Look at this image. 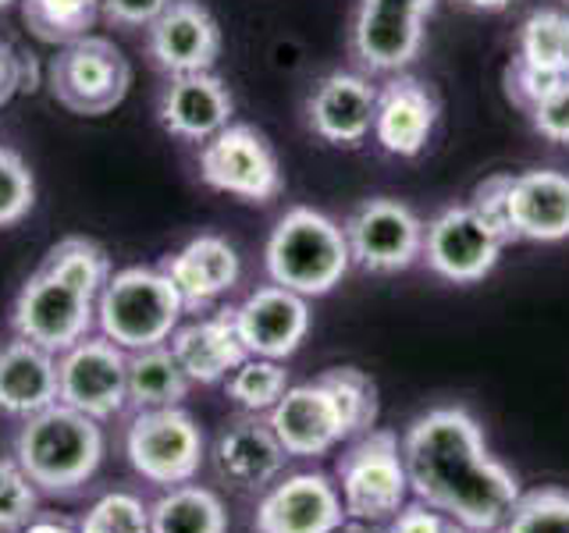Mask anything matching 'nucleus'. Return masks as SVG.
I'll list each match as a JSON object with an SVG mask.
<instances>
[{
  "label": "nucleus",
  "instance_id": "nucleus-1",
  "mask_svg": "<svg viewBox=\"0 0 569 533\" xmlns=\"http://www.w3.org/2000/svg\"><path fill=\"white\" fill-rule=\"evenodd\" d=\"M402 462L417 502L452 515L470 533H495L520 502V480L485 444L480 423L459 405L409 423Z\"/></svg>",
  "mask_w": 569,
  "mask_h": 533
},
{
  "label": "nucleus",
  "instance_id": "nucleus-2",
  "mask_svg": "<svg viewBox=\"0 0 569 533\" xmlns=\"http://www.w3.org/2000/svg\"><path fill=\"white\" fill-rule=\"evenodd\" d=\"M111 257L93 239L71 235L43 257L18 289L11 331L50 352H68L97 328V299L111 278Z\"/></svg>",
  "mask_w": 569,
  "mask_h": 533
},
{
  "label": "nucleus",
  "instance_id": "nucleus-3",
  "mask_svg": "<svg viewBox=\"0 0 569 533\" xmlns=\"http://www.w3.org/2000/svg\"><path fill=\"white\" fill-rule=\"evenodd\" d=\"M107 455L100 420L64 402L26 416L14 434V462L43 494H76L97 476Z\"/></svg>",
  "mask_w": 569,
  "mask_h": 533
},
{
  "label": "nucleus",
  "instance_id": "nucleus-4",
  "mask_svg": "<svg viewBox=\"0 0 569 533\" xmlns=\"http://www.w3.org/2000/svg\"><path fill=\"white\" fill-rule=\"evenodd\" d=\"M267 278L302 299L328 295L352 266L346 231L313 207L284 210L263 245Z\"/></svg>",
  "mask_w": 569,
  "mask_h": 533
},
{
  "label": "nucleus",
  "instance_id": "nucleus-5",
  "mask_svg": "<svg viewBox=\"0 0 569 533\" xmlns=\"http://www.w3.org/2000/svg\"><path fill=\"white\" fill-rule=\"evenodd\" d=\"M186 316V302L160 266L111 271L97 299V328L124 352L168 345Z\"/></svg>",
  "mask_w": 569,
  "mask_h": 533
},
{
  "label": "nucleus",
  "instance_id": "nucleus-6",
  "mask_svg": "<svg viewBox=\"0 0 569 533\" xmlns=\"http://www.w3.org/2000/svg\"><path fill=\"white\" fill-rule=\"evenodd\" d=\"M124 459L147 484H189L207 459V438L182 405L139 409L124 426Z\"/></svg>",
  "mask_w": 569,
  "mask_h": 533
},
{
  "label": "nucleus",
  "instance_id": "nucleus-7",
  "mask_svg": "<svg viewBox=\"0 0 569 533\" xmlns=\"http://www.w3.org/2000/svg\"><path fill=\"white\" fill-rule=\"evenodd\" d=\"M338 494L349 520L385 526L396 515L409 491L402 444L391 431H367L338 459Z\"/></svg>",
  "mask_w": 569,
  "mask_h": 533
},
{
  "label": "nucleus",
  "instance_id": "nucleus-8",
  "mask_svg": "<svg viewBox=\"0 0 569 533\" xmlns=\"http://www.w3.org/2000/svg\"><path fill=\"white\" fill-rule=\"evenodd\" d=\"M132 64L103 36H79L50 61V93L64 111L100 118L129 97Z\"/></svg>",
  "mask_w": 569,
  "mask_h": 533
},
{
  "label": "nucleus",
  "instance_id": "nucleus-9",
  "mask_svg": "<svg viewBox=\"0 0 569 533\" xmlns=\"http://www.w3.org/2000/svg\"><path fill=\"white\" fill-rule=\"evenodd\" d=\"M200 182L213 192L239 195L246 203H274L284 189V174L271 142L253 124L231 121L224 132L203 142Z\"/></svg>",
  "mask_w": 569,
  "mask_h": 533
},
{
  "label": "nucleus",
  "instance_id": "nucleus-10",
  "mask_svg": "<svg viewBox=\"0 0 569 533\" xmlns=\"http://www.w3.org/2000/svg\"><path fill=\"white\" fill-rule=\"evenodd\" d=\"M58 402L100 423L129 409V352L111 338L86 334L58 355Z\"/></svg>",
  "mask_w": 569,
  "mask_h": 533
},
{
  "label": "nucleus",
  "instance_id": "nucleus-11",
  "mask_svg": "<svg viewBox=\"0 0 569 533\" xmlns=\"http://www.w3.org/2000/svg\"><path fill=\"white\" fill-rule=\"evenodd\" d=\"M435 0H356L349 47L367 71H402L423 47V22Z\"/></svg>",
  "mask_w": 569,
  "mask_h": 533
},
{
  "label": "nucleus",
  "instance_id": "nucleus-12",
  "mask_svg": "<svg viewBox=\"0 0 569 533\" xmlns=\"http://www.w3.org/2000/svg\"><path fill=\"white\" fill-rule=\"evenodd\" d=\"M342 231L352 263L370 274H399L423 253V221L417 210L388 195L363 200L346 218Z\"/></svg>",
  "mask_w": 569,
  "mask_h": 533
},
{
  "label": "nucleus",
  "instance_id": "nucleus-13",
  "mask_svg": "<svg viewBox=\"0 0 569 533\" xmlns=\"http://www.w3.org/2000/svg\"><path fill=\"white\" fill-rule=\"evenodd\" d=\"M502 245V235L467 203L441 210L431 224H423L420 260L445 281L473 284L495 271Z\"/></svg>",
  "mask_w": 569,
  "mask_h": 533
},
{
  "label": "nucleus",
  "instance_id": "nucleus-14",
  "mask_svg": "<svg viewBox=\"0 0 569 533\" xmlns=\"http://www.w3.org/2000/svg\"><path fill=\"white\" fill-rule=\"evenodd\" d=\"M349 520L338 484L325 473H289L263 491L253 530L257 533H335Z\"/></svg>",
  "mask_w": 569,
  "mask_h": 533
},
{
  "label": "nucleus",
  "instance_id": "nucleus-15",
  "mask_svg": "<svg viewBox=\"0 0 569 533\" xmlns=\"http://www.w3.org/2000/svg\"><path fill=\"white\" fill-rule=\"evenodd\" d=\"M236 310V328L249 355L289 360L310 334V302L281 284H260Z\"/></svg>",
  "mask_w": 569,
  "mask_h": 533
},
{
  "label": "nucleus",
  "instance_id": "nucleus-16",
  "mask_svg": "<svg viewBox=\"0 0 569 533\" xmlns=\"http://www.w3.org/2000/svg\"><path fill=\"white\" fill-rule=\"evenodd\" d=\"M150 61L168 76L210 71L221 58V26L200 0H171L147 29Z\"/></svg>",
  "mask_w": 569,
  "mask_h": 533
},
{
  "label": "nucleus",
  "instance_id": "nucleus-17",
  "mask_svg": "<svg viewBox=\"0 0 569 533\" xmlns=\"http://www.w3.org/2000/svg\"><path fill=\"white\" fill-rule=\"evenodd\" d=\"M267 420H271L278 441L292 459L328 455L342 441H349L342 409H338L331 388L320 378L307 384H289Z\"/></svg>",
  "mask_w": 569,
  "mask_h": 533
},
{
  "label": "nucleus",
  "instance_id": "nucleus-18",
  "mask_svg": "<svg viewBox=\"0 0 569 533\" xmlns=\"http://www.w3.org/2000/svg\"><path fill=\"white\" fill-rule=\"evenodd\" d=\"M378 86L360 71H331L307 97V124L317 139L331 147H360L373 135Z\"/></svg>",
  "mask_w": 569,
  "mask_h": 533
},
{
  "label": "nucleus",
  "instance_id": "nucleus-19",
  "mask_svg": "<svg viewBox=\"0 0 569 533\" xmlns=\"http://www.w3.org/2000/svg\"><path fill=\"white\" fill-rule=\"evenodd\" d=\"M210 455L218 476L236 491H267L284 473V462L292 459L278 441L271 420L253 413L231 420L213 441Z\"/></svg>",
  "mask_w": 569,
  "mask_h": 533
},
{
  "label": "nucleus",
  "instance_id": "nucleus-20",
  "mask_svg": "<svg viewBox=\"0 0 569 533\" xmlns=\"http://www.w3.org/2000/svg\"><path fill=\"white\" fill-rule=\"evenodd\" d=\"M236 114L228 86L213 71H192V76H171L164 93L157 100V118L164 132L186 142H207L224 132Z\"/></svg>",
  "mask_w": 569,
  "mask_h": 533
},
{
  "label": "nucleus",
  "instance_id": "nucleus-21",
  "mask_svg": "<svg viewBox=\"0 0 569 533\" xmlns=\"http://www.w3.org/2000/svg\"><path fill=\"white\" fill-rule=\"evenodd\" d=\"M160 271L171 278L178 295H182L186 313H203L239 284L242 260L228 239L203 231V235L189 239L178 253L164 257Z\"/></svg>",
  "mask_w": 569,
  "mask_h": 533
},
{
  "label": "nucleus",
  "instance_id": "nucleus-22",
  "mask_svg": "<svg viewBox=\"0 0 569 533\" xmlns=\"http://www.w3.org/2000/svg\"><path fill=\"white\" fill-rule=\"evenodd\" d=\"M438 124V97L423 82L399 76L378 89L373 139L391 157H417L431 142Z\"/></svg>",
  "mask_w": 569,
  "mask_h": 533
},
{
  "label": "nucleus",
  "instance_id": "nucleus-23",
  "mask_svg": "<svg viewBox=\"0 0 569 533\" xmlns=\"http://www.w3.org/2000/svg\"><path fill=\"white\" fill-rule=\"evenodd\" d=\"M168 345L178 366L186 370V378L203 388L228 381V373L249 355L236 328V310H218L210 316L189 320V324H178Z\"/></svg>",
  "mask_w": 569,
  "mask_h": 533
},
{
  "label": "nucleus",
  "instance_id": "nucleus-24",
  "mask_svg": "<svg viewBox=\"0 0 569 533\" xmlns=\"http://www.w3.org/2000/svg\"><path fill=\"white\" fill-rule=\"evenodd\" d=\"M512 239L562 242L569 239V174L556 168H533L512 174L509 185Z\"/></svg>",
  "mask_w": 569,
  "mask_h": 533
},
{
  "label": "nucleus",
  "instance_id": "nucleus-25",
  "mask_svg": "<svg viewBox=\"0 0 569 533\" xmlns=\"http://www.w3.org/2000/svg\"><path fill=\"white\" fill-rule=\"evenodd\" d=\"M53 402H58V352L14 334L0 345V413L26 420Z\"/></svg>",
  "mask_w": 569,
  "mask_h": 533
},
{
  "label": "nucleus",
  "instance_id": "nucleus-26",
  "mask_svg": "<svg viewBox=\"0 0 569 533\" xmlns=\"http://www.w3.org/2000/svg\"><path fill=\"white\" fill-rule=\"evenodd\" d=\"M150 533H228L224 502L192 480L164 487L150 505Z\"/></svg>",
  "mask_w": 569,
  "mask_h": 533
},
{
  "label": "nucleus",
  "instance_id": "nucleus-27",
  "mask_svg": "<svg viewBox=\"0 0 569 533\" xmlns=\"http://www.w3.org/2000/svg\"><path fill=\"white\" fill-rule=\"evenodd\" d=\"M192 381L178 366L171 345H153L129 352V405L136 409H168L182 405Z\"/></svg>",
  "mask_w": 569,
  "mask_h": 533
},
{
  "label": "nucleus",
  "instance_id": "nucleus-28",
  "mask_svg": "<svg viewBox=\"0 0 569 533\" xmlns=\"http://www.w3.org/2000/svg\"><path fill=\"white\" fill-rule=\"evenodd\" d=\"M516 58L551 76H569V11H530L516 36Z\"/></svg>",
  "mask_w": 569,
  "mask_h": 533
},
{
  "label": "nucleus",
  "instance_id": "nucleus-29",
  "mask_svg": "<svg viewBox=\"0 0 569 533\" xmlns=\"http://www.w3.org/2000/svg\"><path fill=\"white\" fill-rule=\"evenodd\" d=\"M228 399L236 402L242 413L267 416L278 405V399L289 391V370L278 360H263V355H246V360L228 373L224 381Z\"/></svg>",
  "mask_w": 569,
  "mask_h": 533
},
{
  "label": "nucleus",
  "instance_id": "nucleus-30",
  "mask_svg": "<svg viewBox=\"0 0 569 533\" xmlns=\"http://www.w3.org/2000/svg\"><path fill=\"white\" fill-rule=\"evenodd\" d=\"M29 32L43 43H71L89 36L100 18V0H22Z\"/></svg>",
  "mask_w": 569,
  "mask_h": 533
},
{
  "label": "nucleus",
  "instance_id": "nucleus-31",
  "mask_svg": "<svg viewBox=\"0 0 569 533\" xmlns=\"http://www.w3.org/2000/svg\"><path fill=\"white\" fill-rule=\"evenodd\" d=\"M320 381L331 388L338 409H342L349 438H360V434L373 431V423H378V388H373V381L363 370L335 366L328 373H320Z\"/></svg>",
  "mask_w": 569,
  "mask_h": 533
},
{
  "label": "nucleus",
  "instance_id": "nucleus-32",
  "mask_svg": "<svg viewBox=\"0 0 569 533\" xmlns=\"http://www.w3.org/2000/svg\"><path fill=\"white\" fill-rule=\"evenodd\" d=\"M495 533H569V491L541 487L520 494V502Z\"/></svg>",
  "mask_w": 569,
  "mask_h": 533
},
{
  "label": "nucleus",
  "instance_id": "nucleus-33",
  "mask_svg": "<svg viewBox=\"0 0 569 533\" xmlns=\"http://www.w3.org/2000/svg\"><path fill=\"white\" fill-rule=\"evenodd\" d=\"M79 533H150V505L132 491H107L86 509Z\"/></svg>",
  "mask_w": 569,
  "mask_h": 533
},
{
  "label": "nucleus",
  "instance_id": "nucleus-34",
  "mask_svg": "<svg viewBox=\"0 0 569 533\" xmlns=\"http://www.w3.org/2000/svg\"><path fill=\"white\" fill-rule=\"evenodd\" d=\"M36 207V174L26 164V157L0 147V228L26 221Z\"/></svg>",
  "mask_w": 569,
  "mask_h": 533
},
{
  "label": "nucleus",
  "instance_id": "nucleus-35",
  "mask_svg": "<svg viewBox=\"0 0 569 533\" xmlns=\"http://www.w3.org/2000/svg\"><path fill=\"white\" fill-rule=\"evenodd\" d=\"M40 487L14 459H0V533H18L36 520Z\"/></svg>",
  "mask_w": 569,
  "mask_h": 533
},
{
  "label": "nucleus",
  "instance_id": "nucleus-36",
  "mask_svg": "<svg viewBox=\"0 0 569 533\" xmlns=\"http://www.w3.org/2000/svg\"><path fill=\"white\" fill-rule=\"evenodd\" d=\"M509 185H512V174H491L470 195V207L502 235V242H516L512 221H509Z\"/></svg>",
  "mask_w": 569,
  "mask_h": 533
},
{
  "label": "nucleus",
  "instance_id": "nucleus-37",
  "mask_svg": "<svg viewBox=\"0 0 569 533\" xmlns=\"http://www.w3.org/2000/svg\"><path fill=\"white\" fill-rule=\"evenodd\" d=\"M530 124L538 129L548 142L569 147V79H562L551 93H545L538 103L527 107Z\"/></svg>",
  "mask_w": 569,
  "mask_h": 533
},
{
  "label": "nucleus",
  "instance_id": "nucleus-38",
  "mask_svg": "<svg viewBox=\"0 0 569 533\" xmlns=\"http://www.w3.org/2000/svg\"><path fill=\"white\" fill-rule=\"evenodd\" d=\"M385 533H470L459 526L452 515H445L423 502H406L391 520L385 523Z\"/></svg>",
  "mask_w": 569,
  "mask_h": 533
},
{
  "label": "nucleus",
  "instance_id": "nucleus-39",
  "mask_svg": "<svg viewBox=\"0 0 569 533\" xmlns=\"http://www.w3.org/2000/svg\"><path fill=\"white\" fill-rule=\"evenodd\" d=\"M562 79H569V76H551V71H541L520 58H512V64L506 71V89H509V97L527 111L530 103H538L545 93H551Z\"/></svg>",
  "mask_w": 569,
  "mask_h": 533
},
{
  "label": "nucleus",
  "instance_id": "nucleus-40",
  "mask_svg": "<svg viewBox=\"0 0 569 533\" xmlns=\"http://www.w3.org/2000/svg\"><path fill=\"white\" fill-rule=\"evenodd\" d=\"M171 0H100V14L118 29H150Z\"/></svg>",
  "mask_w": 569,
  "mask_h": 533
},
{
  "label": "nucleus",
  "instance_id": "nucleus-41",
  "mask_svg": "<svg viewBox=\"0 0 569 533\" xmlns=\"http://www.w3.org/2000/svg\"><path fill=\"white\" fill-rule=\"evenodd\" d=\"M22 89H36L32 61L26 53H18L11 43L0 40V107H4L14 93H22Z\"/></svg>",
  "mask_w": 569,
  "mask_h": 533
},
{
  "label": "nucleus",
  "instance_id": "nucleus-42",
  "mask_svg": "<svg viewBox=\"0 0 569 533\" xmlns=\"http://www.w3.org/2000/svg\"><path fill=\"white\" fill-rule=\"evenodd\" d=\"M18 533H79V530L68 526V523H58V520H32L29 526H22Z\"/></svg>",
  "mask_w": 569,
  "mask_h": 533
},
{
  "label": "nucleus",
  "instance_id": "nucleus-43",
  "mask_svg": "<svg viewBox=\"0 0 569 533\" xmlns=\"http://www.w3.org/2000/svg\"><path fill=\"white\" fill-rule=\"evenodd\" d=\"M459 4H467L473 11H502L512 4V0H459Z\"/></svg>",
  "mask_w": 569,
  "mask_h": 533
},
{
  "label": "nucleus",
  "instance_id": "nucleus-44",
  "mask_svg": "<svg viewBox=\"0 0 569 533\" xmlns=\"http://www.w3.org/2000/svg\"><path fill=\"white\" fill-rule=\"evenodd\" d=\"M335 533H385V526H373V523H360V520H346Z\"/></svg>",
  "mask_w": 569,
  "mask_h": 533
},
{
  "label": "nucleus",
  "instance_id": "nucleus-45",
  "mask_svg": "<svg viewBox=\"0 0 569 533\" xmlns=\"http://www.w3.org/2000/svg\"><path fill=\"white\" fill-rule=\"evenodd\" d=\"M14 4V0H0V11H4V8H11Z\"/></svg>",
  "mask_w": 569,
  "mask_h": 533
}]
</instances>
